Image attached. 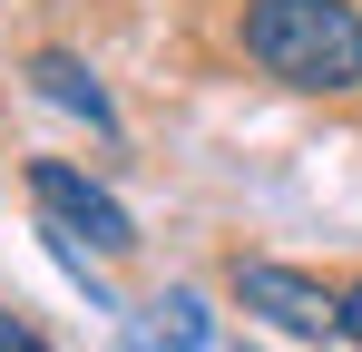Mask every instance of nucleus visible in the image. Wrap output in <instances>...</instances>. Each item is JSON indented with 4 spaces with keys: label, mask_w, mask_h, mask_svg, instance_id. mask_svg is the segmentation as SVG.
I'll return each mask as SVG.
<instances>
[{
    "label": "nucleus",
    "mask_w": 362,
    "mask_h": 352,
    "mask_svg": "<svg viewBox=\"0 0 362 352\" xmlns=\"http://www.w3.org/2000/svg\"><path fill=\"white\" fill-rule=\"evenodd\" d=\"M235 293H245V313H264L274 333H303V343L343 333V293L323 284V274H303V264H274V254H235Z\"/></svg>",
    "instance_id": "3"
},
{
    "label": "nucleus",
    "mask_w": 362,
    "mask_h": 352,
    "mask_svg": "<svg viewBox=\"0 0 362 352\" xmlns=\"http://www.w3.org/2000/svg\"><path fill=\"white\" fill-rule=\"evenodd\" d=\"M0 352H49V343H40V333H30L20 313H0Z\"/></svg>",
    "instance_id": "6"
},
{
    "label": "nucleus",
    "mask_w": 362,
    "mask_h": 352,
    "mask_svg": "<svg viewBox=\"0 0 362 352\" xmlns=\"http://www.w3.org/2000/svg\"><path fill=\"white\" fill-rule=\"evenodd\" d=\"M343 343L362 352V274H353V284H343Z\"/></svg>",
    "instance_id": "7"
},
{
    "label": "nucleus",
    "mask_w": 362,
    "mask_h": 352,
    "mask_svg": "<svg viewBox=\"0 0 362 352\" xmlns=\"http://www.w3.org/2000/svg\"><path fill=\"white\" fill-rule=\"evenodd\" d=\"M206 333H216V323H206L196 293H157V303L127 323V352H206Z\"/></svg>",
    "instance_id": "4"
},
{
    "label": "nucleus",
    "mask_w": 362,
    "mask_h": 352,
    "mask_svg": "<svg viewBox=\"0 0 362 352\" xmlns=\"http://www.w3.org/2000/svg\"><path fill=\"white\" fill-rule=\"evenodd\" d=\"M30 78H40V98H49V108L88 117V127H118V108H108V88H98V78H88V69H78L69 49H40V59H30Z\"/></svg>",
    "instance_id": "5"
},
{
    "label": "nucleus",
    "mask_w": 362,
    "mask_h": 352,
    "mask_svg": "<svg viewBox=\"0 0 362 352\" xmlns=\"http://www.w3.org/2000/svg\"><path fill=\"white\" fill-rule=\"evenodd\" d=\"M30 206L49 216V235H59L69 254H78V235H88L98 254H127V245H137V216H127L108 186H88L78 167H59V157H40V167H30Z\"/></svg>",
    "instance_id": "2"
},
{
    "label": "nucleus",
    "mask_w": 362,
    "mask_h": 352,
    "mask_svg": "<svg viewBox=\"0 0 362 352\" xmlns=\"http://www.w3.org/2000/svg\"><path fill=\"white\" fill-rule=\"evenodd\" d=\"M245 59L303 98L362 88V0H245Z\"/></svg>",
    "instance_id": "1"
}]
</instances>
